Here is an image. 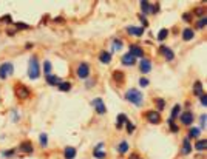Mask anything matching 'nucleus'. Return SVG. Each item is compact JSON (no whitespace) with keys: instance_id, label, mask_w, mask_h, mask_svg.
<instances>
[{"instance_id":"nucleus-19","label":"nucleus","mask_w":207,"mask_h":159,"mask_svg":"<svg viewBox=\"0 0 207 159\" xmlns=\"http://www.w3.org/2000/svg\"><path fill=\"white\" fill-rule=\"evenodd\" d=\"M125 77V74L122 73V71H119V70H116V71H113V79H114V82H119V83H124V79Z\"/></svg>"},{"instance_id":"nucleus-9","label":"nucleus","mask_w":207,"mask_h":159,"mask_svg":"<svg viewBox=\"0 0 207 159\" xmlns=\"http://www.w3.org/2000/svg\"><path fill=\"white\" fill-rule=\"evenodd\" d=\"M128 53H130L133 57H144V50L139 47V45H130Z\"/></svg>"},{"instance_id":"nucleus-36","label":"nucleus","mask_w":207,"mask_h":159,"mask_svg":"<svg viewBox=\"0 0 207 159\" xmlns=\"http://www.w3.org/2000/svg\"><path fill=\"white\" fill-rule=\"evenodd\" d=\"M122 48V40H114L113 42V50H121Z\"/></svg>"},{"instance_id":"nucleus-8","label":"nucleus","mask_w":207,"mask_h":159,"mask_svg":"<svg viewBox=\"0 0 207 159\" xmlns=\"http://www.w3.org/2000/svg\"><path fill=\"white\" fill-rule=\"evenodd\" d=\"M179 119H181V124L190 125L193 122V115H192L190 111H184V113H181V115H179Z\"/></svg>"},{"instance_id":"nucleus-13","label":"nucleus","mask_w":207,"mask_h":159,"mask_svg":"<svg viewBox=\"0 0 207 159\" xmlns=\"http://www.w3.org/2000/svg\"><path fill=\"white\" fill-rule=\"evenodd\" d=\"M127 31H128V34H131V36H142L144 34V28H141V26H128L127 28Z\"/></svg>"},{"instance_id":"nucleus-41","label":"nucleus","mask_w":207,"mask_h":159,"mask_svg":"<svg viewBox=\"0 0 207 159\" xmlns=\"http://www.w3.org/2000/svg\"><path fill=\"white\" fill-rule=\"evenodd\" d=\"M205 122H207V118H205V115H202V116H201V128H199V130H202V128H204Z\"/></svg>"},{"instance_id":"nucleus-14","label":"nucleus","mask_w":207,"mask_h":159,"mask_svg":"<svg viewBox=\"0 0 207 159\" xmlns=\"http://www.w3.org/2000/svg\"><path fill=\"white\" fill-rule=\"evenodd\" d=\"M63 156H65V159H74L76 157V148L74 147H66L63 150Z\"/></svg>"},{"instance_id":"nucleus-17","label":"nucleus","mask_w":207,"mask_h":159,"mask_svg":"<svg viewBox=\"0 0 207 159\" xmlns=\"http://www.w3.org/2000/svg\"><path fill=\"white\" fill-rule=\"evenodd\" d=\"M99 60H101L102 63H110V62H111V53H108V51H101Z\"/></svg>"},{"instance_id":"nucleus-2","label":"nucleus","mask_w":207,"mask_h":159,"mask_svg":"<svg viewBox=\"0 0 207 159\" xmlns=\"http://www.w3.org/2000/svg\"><path fill=\"white\" fill-rule=\"evenodd\" d=\"M14 93H16V96L20 101H25V99L31 97V90L27 85H23V83H16L14 85Z\"/></svg>"},{"instance_id":"nucleus-31","label":"nucleus","mask_w":207,"mask_h":159,"mask_svg":"<svg viewBox=\"0 0 207 159\" xmlns=\"http://www.w3.org/2000/svg\"><path fill=\"white\" fill-rule=\"evenodd\" d=\"M39 139H40V145H42V147H47V145H48V136L45 134V133H42V134H40V138H39Z\"/></svg>"},{"instance_id":"nucleus-39","label":"nucleus","mask_w":207,"mask_h":159,"mask_svg":"<svg viewBox=\"0 0 207 159\" xmlns=\"http://www.w3.org/2000/svg\"><path fill=\"white\" fill-rule=\"evenodd\" d=\"M195 14H198L201 19H202V17H205V16H204V8H198V9L195 11Z\"/></svg>"},{"instance_id":"nucleus-11","label":"nucleus","mask_w":207,"mask_h":159,"mask_svg":"<svg viewBox=\"0 0 207 159\" xmlns=\"http://www.w3.org/2000/svg\"><path fill=\"white\" fill-rule=\"evenodd\" d=\"M19 148H20V151H23V153H27V154H31V153L34 151V148H33V144H31L30 141H25V142H22Z\"/></svg>"},{"instance_id":"nucleus-3","label":"nucleus","mask_w":207,"mask_h":159,"mask_svg":"<svg viewBox=\"0 0 207 159\" xmlns=\"http://www.w3.org/2000/svg\"><path fill=\"white\" fill-rule=\"evenodd\" d=\"M28 76L31 80L34 79H39L40 76V68H39V62H37V57H31L30 59V66H28Z\"/></svg>"},{"instance_id":"nucleus-15","label":"nucleus","mask_w":207,"mask_h":159,"mask_svg":"<svg viewBox=\"0 0 207 159\" xmlns=\"http://www.w3.org/2000/svg\"><path fill=\"white\" fill-rule=\"evenodd\" d=\"M190 151H192L190 138H186V139H184V142H182V150H181V153H182V154H189Z\"/></svg>"},{"instance_id":"nucleus-4","label":"nucleus","mask_w":207,"mask_h":159,"mask_svg":"<svg viewBox=\"0 0 207 159\" xmlns=\"http://www.w3.org/2000/svg\"><path fill=\"white\" fill-rule=\"evenodd\" d=\"M12 73H14V66H12V63L5 62V63L0 65V79H2V80L8 79V76H11Z\"/></svg>"},{"instance_id":"nucleus-1","label":"nucleus","mask_w":207,"mask_h":159,"mask_svg":"<svg viewBox=\"0 0 207 159\" xmlns=\"http://www.w3.org/2000/svg\"><path fill=\"white\" fill-rule=\"evenodd\" d=\"M125 99H127L128 102H131L133 105L139 107V105H142V101H144V94L139 91V90H136V88H131V90H128V91L125 93Z\"/></svg>"},{"instance_id":"nucleus-37","label":"nucleus","mask_w":207,"mask_h":159,"mask_svg":"<svg viewBox=\"0 0 207 159\" xmlns=\"http://www.w3.org/2000/svg\"><path fill=\"white\" fill-rule=\"evenodd\" d=\"M169 125H170V127H172V131H173V133H176V131H178V130H179V128H178V125H175V124H173V121H172V119H169Z\"/></svg>"},{"instance_id":"nucleus-45","label":"nucleus","mask_w":207,"mask_h":159,"mask_svg":"<svg viewBox=\"0 0 207 159\" xmlns=\"http://www.w3.org/2000/svg\"><path fill=\"white\" fill-rule=\"evenodd\" d=\"M158 11H159V6L156 5V6H152V11H150V12H158Z\"/></svg>"},{"instance_id":"nucleus-20","label":"nucleus","mask_w":207,"mask_h":159,"mask_svg":"<svg viewBox=\"0 0 207 159\" xmlns=\"http://www.w3.org/2000/svg\"><path fill=\"white\" fill-rule=\"evenodd\" d=\"M125 122H127V116L124 115V113H121V115L118 116V121H116V128H118V130H121V128H122V125H124Z\"/></svg>"},{"instance_id":"nucleus-48","label":"nucleus","mask_w":207,"mask_h":159,"mask_svg":"<svg viewBox=\"0 0 207 159\" xmlns=\"http://www.w3.org/2000/svg\"><path fill=\"white\" fill-rule=\"evenodd\" d=\"M130 159H136V156H134V154H133V156H130Z\"/></svg>"},{"instance_id":"nucleus-34","label":"nucleus","mask_w":207,"mask_h":159,"mask_svg":"<svg viewBox=\"0 0 207 159\" xmlns=\"http://www.w3.org/2000/svg\"><path fill=\"white\" fill-rule=\"evenodd\" d=\"M155 102L158 104V108H159V110H164V108H166V101H164V99H156Z\"/></svg>"},{"instance_id":"nucleus-7","label":"nucleus","mask_w":207,"mask_h":159,"mask_svg":"<svg viewBox=\"0 0 207 159\" xmlns=\"http://www.w3.org/2000/svg\"><path fill=\"white\" fill-rule=\"evenodd\" d=\"M93 107L96 108V111L99 113V115H105L107 113V107H105V104H104V101L101 99V97H96V99H93Z\"/></svg>"},{"instance_id":"nucleus-27","label":"nucleus","mask_w":207,"mask_h":159,"mask_svg":"<svg viewBox=\"0 0 207 159\" xmlns=\"http://www.w3.org/2000/svg\"><path fill=\"white\" fill-rule=\"evenodd\" d=\"M167 36H169V30H166V28H164V30H161V31H159V34H158V40H159V42H164Z\"/></svg>"},{"instance_id":"nucleus-29","label":"nucleus","mask_w":207,"mask_h":159,"mask_svg":"<svg viewBox=\"0 0 207 159\" xmlns=\"http://www.w3.org/2000/svg\"><path fill=\"white\" fill-rule=\"evenodd\" d=\"M43 71H45V76H48L51 73V62L50 60H45L43 63Z\"/></svg>"},{"instance_id":"nucleus-26","label":"nucleus","mask_w":207,"mask_h":159,"mask_svg":"<svg viewBox=\"0 0 207 159\" xmlns=\"http://www.w3.org/2000/svg\"><path fill=\"white\" fill-rule=\"evenodd\" d=\"M141 9H142L144 14H148V12L152 11V5H150L148 2H141Z\"/></svg>"},{"instance_id":"nucleus-6","label":"nucleus","mask_w":207,"mask_h":159,"mask_svg":"<svg viewBox=\"0 0 207 159\" xmlns=\"http://www.w3.org/2000/svg\"><path fill=\"white\" fill-rule=\"evenodd\" d=\"M145 118L150 124H159L161 122V115H159V111H155V110H150L145 113Z\"/></svg>"},{"instance_id":"nucleus-12","label":"nucleus","mask_w":207,"mask_h":159,"mask_svg":"<svg viewBox=\"0 0 207 159\" xmlns=\"http://www.w3.org/2000/svg\"><path fill=\"white\" fill-rule=\"evenodd\" d=\"M159 53L162 54L167 60H173V57H175L173 51H172L170 48H167V47H161V48H159Z\"/></svg>"},{"instance_id":"nucleus-38","label":"nucleus","mask_w":207,"mask_h":159,"mask_svg":"<svg viewBox=\"0 0 207 159\" xmlns=\"http://www.w3.org/2000/svg\"><path fill=\"white\" fill-rule=\"evenodd\" d=\"M14 153H16V150H14V148H12V150H5V151H3V156H5V157H8V156H12Z\"/></svg>"},{"instance_id":"nucleus-40","label":"nucleus","mask_w":207,"mask_h":159,"mask_svg":"<svg viewBox=\"0 0 207 159\" xmlns=\"http://www.w3.org/2000/svg\"><path fill=\"white\" fill-rule=\"evenodd\" d=\"M139 85H141V87H147V85H148V79H145V77H141V80H139Z\"/></svg>"},{"instance_id":"nucleus-10","label":"nucleus","mask_w":207,"mask_h":159,"mask_svg":"<svg viewBox=\"0 0 207 159\" xmlns=\"http://www.w3.org/2000/svg\"><path fill=\"white\" fill-rule=\"evenodd\" d=\"M139 70H141V73H148L150 70H152V62L148 60V59H142L141 60V63H139Z\"/></svg>"},{"instance_id":"nucleus-18","label":"nucleus","mask_w":207,"mask_h":159,"mask_svg":"<svg viewBox=\"0 0 207 159\" xmlns=\"http://www.w3.org/2000/svg\"><path fill=\"white\" fill-rule=\"evenodd\" d=\"M193 36H195V33H193V30H192V28H186V30L182 31V39L186 40V42L192 40V39H193Z\"/></svg>"},{"instance_id":"nucleus-46","label":"nucleus","mask_w":207,"mask_h":159,"mask_svg":"<svg viewBox=\"0 0 207 159\" xmlns=\"http://www.w3.org/2000/svg\"><path fill=\"white\" fill-rule=\"evenodd\" d=\"M17 26L19 28H28V25H25V23H17Z\"/></svg>"},{"instance_id":"nucleus-5","label":"nucleus","mask_w":207,"mask_h":159,"mask_svg":"<svg viewBox=\"0 0 207 159\" xmlns=\"http://www.w3.org/2000/svg\"><path fill=\"white\" fill-rule=\"evenodd\" d=\"M77 77L79 79H87L88 76H90V65L88 63H85V62H82L79 66H77Z\"/></svg>"},{"instance_id":"nucleus-16","label":"nucleus","mask_w":207,"mask_h":159,"mask_svg":"<svg viewBox=\"0 0 207 159\" xmlns=\"http://www.w3.org/2000/svg\"><path fill=\"white\" fill-rule=\"evenodd\" d=\"M134 62H136V57H133L130 53L122 56V63H124V65H127V66H131V65H134Z\"/></svg>"},{"instance_id":"nucleus-28","label":"nucleus","mask_w":207,"mask_h":159,"mask_svg":"<svg viewBox=\"0 0 207 159\" xmlns=\"http://www.w3.org/2000/svg\"><path fill=\"white\" fill-rule=\"evenodd\" d=\"M199 133H201V130H199V128H190V130H189V136H187V138H198Z\"/></svg>"},{"instance_id":"nucleus-21","label":"nucleus","mask_w":207,"mask_h":159,"mask_svg":"<svg viewBox=\"0 0 207 159\" xmlns=\"http://www.w3.org/2000/svg\"><path fill=\"white\" fill-rule=\"evenodd\" d=\"M47 82L50 83V85H59L62 80H60V77H57V76H53V74H48L47 76Z\"/></svg>"},{"instance_id":"nucleus-22","label":"nucleus","mask_w":207,"mask_h":159,"mask_svg":"<svg viewBox=\"0 0 207 159\" xmlns=\"http://www.w3.org/2000/svg\"><path fill=\"white\" fill-rule=\"evenodd\" d=\"M205 147H207V141H205V139H199V141L195 144V148H196L198 151H202V150H205Z\"/></svg>"},{"instance_id":"nucleus-25","label":"nucleus","mask_w":207,"mask_h":159,"mask_svg":"<svg viewBox=\"0 0 207 159\" xmlns=\"http://www.w3.org/2000/svg\"><path fill=\"white\" fill-rule=\"evenodd\" d=\"M179 111H181V105H179V104H176V105L173 107V110H172V118H170L172 121H173V119H176V118H179Z\"/></svg>"},{"instance_id":"nucleus-35","label":"nucleus","mask_w":207,"mask_h":159,"mask_svg":"<svg viewBox=\"0 0 207 159\" xmlns=\"http://www.w3.org/2000/svg\"><path fill=\"white\" fill-rule=\"evenodd\" d=\"M125 124H127V131H128V133H130V134H131V133H133V131H134V130H136V127H134V124H131V122H130V121H127V122H125Z\"/></svg>"},{"instance_id":"nucleus-30","label":"nucleus","mask_w":207,"mask_h":159,"mask_svg":"<svg viewBox=\"0 0 207 159\" xmlns=\"http://www.w3.org/2000/svg\"><path fill=\"white\" fill-rule=\"evenodd\" d=\"M195 94H196V96L204 94V93H202V85H201V82H195Z\"/></svg>"},{"instance_id":"nucleus-47","label":"nucleus","mask_w":207,"mask_h":159,"mask_svg":"<svg viewBox=\"0 0 207 159\" xmlns=\"http://www.w3.org/2000/svg\"><path fill=\"white\" fill-rule=\"evenodd\" d=\"M3 20H5V22H11V17H9V16H3Z\"/></svg>"},{"instance_id":"nucleus-42","label":"nucleus","mask_w":207,"mask_h":159,"mask_svg":"<svg viewBox=\"0 0 207 159\" xmlns=\"http://www.w3.org/2000/svg\"><path fill=\"white\" fill-rule=\"evenodd\" d=\"M201 105H207V96L205 94H201Z\"/></svg>"},{"instance_id":"nucleus-24","label":"nucleus","mask_w":207,"mask_h":159,"mask_svg":"<svg viewBox=\"0 0 207 159\" xmlns=\"http://www.w3.org/2000/svg\"><path fill=\"white\" fill-rule=\"evenodd\" d=\"M57 87H59V91H70V90H71V83L70 82H60Z\"/></svg>"},{"instance_id":"nucleus-43","label":"nucleus","mask_w":207,"mask_h":159,"mask_svg":"<svg viewBox=\"0 0 207 159\" xmlns=\"http://www.w3.org/2000/svg\"><path fill=\"white\" fill-rule=\"evenodd\" d=\"M139 19H141V22H142V25H144V26H147V25H148V23H147V19H145V16H144V14H141V16H139Z\"/></svg>"},{"instance_id":"nucleus-23","label":"nucleus","mask_w":207,"mask_h":159,"mask_svg":"<svg viewBox=\"0 0 207 159\" xmlns=\"http://www.w3.org/2000/svg\"><path fill=\"white\" fill-rule=\"evenodd\" d=\"M118 151H119V154H124V153L128 151V144H127V141H122V142L118 145Z\"/></svg>"},{"instance_id":"nucleus-32","label":"nucleus","mask_w":207,"mask_h":159,"mask_svg":"<svg viewBox=\"0 0 207 159\" xmlns=\"http://www.w3.org/2000/svg\"><path fill=\"white\" fill-rule=\"evenodd\" d=\"M93 156H95V157H98V159H104L107 154H105V151H102V150H95Z\"/></svg>"},{"instance_id":"nucleus-44","label":"nucleus","mask_w":207,"mask_h":159,"mask_svg":"<svg viewBox=\"0 0 207 159\" xmlns=\"http://www.w3.org/2000/svg\"><path fill=\"white\" fill-rule=\"evenodd\" d=\"M184 20H186V22H190V20H192V17H190V14H189V12L184 14Z\"/></svg>"},{"instance_id":"nucleus-33","label":"nucleus","mask_w":207,"mask_h":159,"mask_svg":"<svg viewBox=\"0 0 207 159\" xmlns=\"http://www.w3.org/2000/svg\"><path fill=\"white\" fill-rule=\"evenodd\" d=\"M205 25H207V17H202V19L198 22V23H196V28H198V30H201V28H204Z\"/></svg>"}]
</instances>
